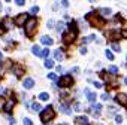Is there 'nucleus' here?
Returning a JSON list of instances; mask_svg holds the SVG:
<instances>
[{"label": "nucleus", "instance_id": "1", "mask_svg": "<svg viewBox=\"0 0 127 125\" xmlns=\"http://www.w3.org/2000/svg\"><path fill=\"white\" fill-rule=\"evenodd\" d=\"M54 118H55V112H54V107H52V106H48V107H45V109L40 112V121H42L43 124L51 122Z\"/></svg>", "mask_w": 127, "mask_h": 125}, {"label": "nucleus", "instance_id": "2", "mask_svg": "<svg viewBox=\"0 0 127 125\" xmlns=\"http://www.w3.org/2000/svg\"><path fill=\"white\" fill-rule=\"evenodd\" d=\"M87 21L93 25V27H103L105 25V20L100 17V15H97V14H94V12H90L88 15H87Z\"/></svg>", "mask_w": 127, "mask_h": 125}, {"label": "nucleus", "instance_id": "3", "mask_svg": "<svg viewBox=\"0 0 127 125\" xmlns=\"http://www.w3.org/2000/svg\"><path fill=\"white\" fill-rule=\"evenodd\" d=\"M24 30H26L27 37H33L34 33H36V30H37V21H36V18H29L27 22H26Z\"/></svg>", "mask_w": 127, "mask_h": 125}, {"label": "nucleus", "instance_id": "4", "mask_svg": "<svg viewBox=\"0 0 127 125\" xmlns=\"http://www.w3.org/2000/svg\"><path fill=\"white\" fill-rule=\"evenodd\" d=\"M72 83H73V79H72V76H70V75H63V76L58 79V85H60V86H63V88L70 86Z\"/></svg>", "mask_w": 127, "mask_h": 125}, {"label": "nucleus", "instance_id": "5", "mask_svg": "<svg viewBox=\"0 0 127 125\" xmlns=\"http://www.w3.org/2000/svg\"><path fill=\"white\" fill-rule=\"evenodd\" d=\"M27 20H29L27 14H20V15L15 17L14 22H15V25H24V22H27Z\"/></svg>", "mask_w": 127, "mask_h": 125}, {"label": "nucleus", "instance_id": "6", "mask_svg": "<svg viewBox=\"0 0 127 125\" xmlns=\"http://www.w3.org/2000/svg\"><path fill=\"white\" fill-rule=\"evenodd\" d=\"M75 37H76V33H75V31L64 33V34H63V42H64V43H70V42L75 40Z\"/></svg>", "mask_w": 127, "mask_h": 125}, {"label": "nucleus", "instance_id": "7", "mask_svg": "<svg viewBox=\"0 0 127 125\" xmlns=\"http://www.w3.org/2000/svg\"><path fill=\"white\" fill-rule=\"evenodd\" d=\"M115 101L118 104H121V106H127V95L123 94V92H120V94L115 95Z\"/></svg>", "mask_w": 127, "mask_h": 125}, {"label": "nucleus", "instance_id": "8", "mask_svg": "<svg viewBox=\"0 0 127 125\" xmlns=\"http://www.w3.org/2000/svg\"><path fill=\"white\" fill-rule=\"evenodd\" d=\"M33 85H34V81H33L32 78H26V79H24V82H23V86H24L26 89H32V88H33Z\"/></svg>", "mask_w": 127, "mask_h": 125}, {"label": "nucleus", "instance_id": "9", "mask_svg": "<svg viewBox=\"0 0 127 125\" xmlns=\"http://www.w3.org/2000/svg\"><path fill=\"white\" fill-rule=\"evenodd\" d=\"M12 70H14V73H15V76H21V75L24 73V69H23L21 66H18V64H15V66H12Z\"/></svg>", "mask_w": 127, "mask_h": 125}, {"label": "nucleus", "instance_id": "10", "mask_svg": "<svg viewBox=\"0 0 127 125\" xmlns=\"http://www.w3.org/2000/svg\"><path fill=\"white\" fill-rule=\"evenodd\" d=\"M40 42H42L43 45H46V46L52 45V39H51V37H48V36H42V37H40Z\"/></svg>", "mask_w": 127, "mask_h": 125}, {"label": "nucleus", "instance_id": "11", "mask_svg": "<svg viewBox=\"0 0 127 125\" xmlns=\"http://www.w3.org/2000/svg\"><path fill=\"white\" fill-rule=\"evenodd\" d=\"M60 109H61V112L64 113V115H70L72 113V110H69V106L67 104H60Z\"/></svg>", "mask_w": 127, "mask_h": 125}, {"label": "nucleus", "instance_id": "12", "mask_svg": "<svg viewBox=\"0 0 127 125\" xmlns=\"http://www.w3.org/2000/svg\"><path fill=\"white\" fill-rule=\"evenodd\" d=\"M99 12H100V17H109L111 15V9L109 8H102Z\"/></svg>", "mask_w": 127, "mask_h": 125}, {"label": "nucleus", "instance_id": "13", "mask_svg": "<svg viewBox=\"0 0 127 125\" xmlns=\"http://www.w3.org/2000/svg\"><path fill=\"white\" fill-rule=\"evenodd\" d=\"M14 104H15V101H14V100H8V101H6V104H5V110H6V112H11V109L14 107Z\"/></svg>", "mask_w": 127, "mask_h": 125}, {"label": "nucleus", "instance_id": "14", "mask_svg": "<svg viewBox=\"0 0 127 125\" xmlns=\"http://www.w3.org/2000/svg\"><path fill=\"white\" fill-rule=\"evenodd\" d=\"M91 109H93V113H94V116H99V113H100V110H102V104H94Z\"/></svg>", "mask_w": 127, "mask_h": 125}, {"label": "nucleus", "instance_id": "15", "mask_svg": "<svg viewBox=\"0 0 127 125\" xmlns=\"http://www.w3.org/2000/svg\"><path fill=\"white\" fill-rule=\"evenodd\" d=\"M43 66H45L46 69H52V67H54V61H52V60H45Z\"/></svg>", "mask_w": 127, "mask_h": 125}, {"label": "nucleus", "instance_id": "16", "mask_svg": "<svg viewBox=\"0 0 127 125\" xmlns=\"http://www.w3.org/2000/svg\"><path fill=\"white\" fill-rule=\"evenodd\" d=\"M32 54H33V55H40V48H39L37 45L32 46Z\"/></svg>", "mask_w": 127, "mask_h": 125}, {"label": "nucleus", "instance_id": "17", "mask_svg": "<svg viewBox=\"0 0 127 125\" xmlns=\"http://www.w3.org/2000/svg\"><path fill=\"white\" fill-rule=\"evenodd\" d=\"M76 122L87 125V124H88V119H87V116H79V118H76Z\"/></svg>", "mask_w": 127, "mask_h": 125}, {"label": "nucleus", "instance_id": "18", "mask_svg": "<svg viewBox=\"0 0 127 125\" xmlns=\"http://www.w3.org/2000/svg\"><path fill=\"white\" fill-rule=\"evenodd\" d=\"M111 48H112L115 52H121V48H120V45H118L117 42H112V43H111Z\"/></svg>", "mask_w": 127, "mask_h": 125}, {"label": "nucleus", "instance_id": "19", "mask_svg": "<svg viewBox=\"0 0 127 125\" xmlns=\"http://www.w3.org/2000/svg\"><path fill=\"white\" fill-rule=\"evenodd\" d=\"M54 57H55V60L58 61V60H63V52L60 51V49H57L55 52H54Z\"/></svg>", "mask_w": 127, "mask_h": 125}, {"label": "nucleus", "instance_id": "20", "mask_svg": "<svg viewBox=\"0 0 127 125\" xmlns=\"http://www.w3.org/2000/svg\"><path fill=\"white\" fill-rule=\"evenodd\" d=\"M108 70H109V73H111V75H114V76H115V75H118V67H117V66H111Z\"/></svg>", "mask_w": 127, "mask_h": 125}, {"label": "nucleus", "instance_id": "21", "mask_svg": "<svg viewBox=\"0 0 127 125\" xmlns=\"http://www.w3.org/2000/svg\"><path fill=\"white\" fill-rule=\"evenodd\" d=\"M48 98H49V94H48V92H40V94H39V100L46 101Z\"/></svg>", "mask_w": 127, "mask_h": 125}, {"label": "nucleus", "instance_id": "22", "mask_svg": "<svg viewBox=\"0 0 127 125\" xmlns=\"http://www.w3.org/2000/svg\"><path fill=\"white\" fill-rule=\"evenodd\" d=\"M3 25H5V28H11V27H12L11 20H9V18H5V20H3Z\"/></svg>", "mask_w": 127, "mask_h": 125}, {"label": "nucleus", "instance_id": "23", "mask_svg": "<svg viewBox=\"0 0 127 125\" xmlns=\"http://www.w3.org/2000/svg\"><path fill=\"white\" fill-rule=\"evenodd\" d=\"M87 95H88V97H87V98H88V101H91V103H94V101H96V98H97V95H96V94H93V92H88Z\"/></svg>", "mask_w": 127, "mask_h": 125}, {"label": "nucleus", "instance_id": "24", "mask_svg": "<svg viewBox=\"0 0 127 125\" xmlns=\"http://www.w3.org/2000/svg\"><path fill=\"white\" fill-rule=\"evenodd\" d=\"M64 22H63V21H58L57 22V31H63V28H64Z\"/></svg>", "mask_w": 127, "mask_h": 125}, {"label": "nucleus", "instance_id": "25", "mask_svg": "<svg viewBox=\"0 0 127 125\" xmlns=\"http://www.w3.org/2000/svg\"><path fill=\"white\" fill-rule=\"evenodd\" d=\"M32 110H33V112H39V110H40V104H39V103H33V104H32Z\"/></svg>", "mask_w": 127, "mask_h": 125}, {"label": "nucleus", "instance_id": "26", "mask_svg": "<svg viewBox=\"0 0 127 125\" xmlns=\"http://www.w3.org/2000/svg\"><path fill=\"white\" fill-rule=\"evenodd\" d=\"M109 34L112 36V39H118V37H121V33H120V31H111Z\"/></svg>", "mask_w": 127, "mask_h": 125}, {"label": "nucleus", "instance_id": "27", "mask_svg": "<svg viewBox=\"0 0 127 125\" xmlns=\"http://www.w3.org/2000/svg\"><path fill=\"white\" fill-rule=\"evenodd\" d=\"M105 55H106V58H108V60H114V54H112L109 49H106V51H105Z\"/></svg>", "mask_w": 127, "mask_h": 125}, {"label": "nucleus", "instance_id": "28", "mask_svg": "<svg viewBox=\"0 0 127 125\" xmlns=\"http://www.w3.org/2000/svg\"><path fill=\"white\" fill-rule=\"evenodd\" d=\"M39 12V6H32V9H30V14L32 15H36Z\"/></svg>", "mask_w": 127, "mask_h": 125}, {"label": "nucleus", "instance_id": "29", "mask_svg": "<svg viewBox=\"0 0 127 125\" xmlns=\"http://www.w3.org/2000/svg\"><path fill=\"white\" fill-rule=\"evenodd\" d=\"M48 55H49V49H43V51H40V57H45V58L48 60Z\"/></svg>", "mask_w": 127, "mask_h": 125}, {"label": "nucleus", "instance_id": "30", "mask_svg": "<svg viewBox=\"0 0 127 125\" xmlns=\"http://www.w3.org/2000/svg\"><path fill=\"white\" fill-rule=\"evenodd\" d=\"M73 109H75L76 112H81V110H82V106H81V103H75V104H73Z\"/></svg>", "mask_w": 127, "mask_h": 125}, {"label": "nucleus", "instance_id": "31", "mask_svg": "<svg viewBox=\"0 0 127 125\" xmlns=\"http://www.w3.org/2000/svg\"><path fill=\"white\" fill-rule=\"evenodd\" d=\"M54 24H55V21H54V20H48L46 27H48V28H52V27H54Z\"/></svg>", "mask_w": 127, "mask_h": 125}, {"label": "nucleus", "instance_id": "32", "mask_svg": "<svg viewBox=\"0 0 127 125\" xmlns=\"http://www.w3.org/2000/svg\"><path fill=\"white\" fill-rule=\"evenodd\" d=\"M94 37H96V36H88V37H85V39H84L82 42H84V43H88V42H91V40H93Z\"/></svg>", "mask_w": 127, "mask_h": 125}, {"label": "nucleus", "instance_id": "33", "mask_svg": "<svg viewBox=\"0 0 127 125\" xmlns=\"http://www.w3.org/2000/svg\"><path fill=\"white\" fill-rule=\"evenodd\" d=\"M109 98H111V97H109V94H108V92H105V94L102 95V100H103V101H108Z\"/></svg>", "mask_w": 127, "mask_h": 125}, {"label": "nucleus", "instance_id": "34", "mask_svg": "<svg viewBox=\"0 0 127 125\" xmlns=\"http://www.w3.org/2000/svg\"><path fill=\"white\" fill-rule=\"evenodd\" d=\"M23 122H24V125H33V124H32V121H30L29 118H24V121H23Z\"/></svg>", "mask_w": 127, "mask_h": 125}, {"label": "nucleus", "instance_id": "35", "mask_svg": "<svg viewBox=\"0 0 127 125\" xmlns=\"http://www.w3.org/2000/svg\"><path fill=\"white\" fill-rule=\"evenodd\" d=\"M48 78H49L51 81H55V79H57V76H55V73H49V75H48Z\"/></svg>", "mask_w": 127, "mask_h": 125}, {"label": "nucleus", "instance_id": "36", "mask_svg": "<svg viewBox=\"0 0 127 125\" xmlns=\"http://www.w3.org/2000/svg\"><path fill=\"white\" fill-rule=\"evenodd\" d=\"M115 122H117V124H121V122H123V116H120V115H118V116L115 118Z\"/></svg>", "mask_w": 127, "mask_h": 125}, {"label": "nucleus", "instance_id": "37", "mask_svg": "<svg viewBox=\"0 0 127 125\" xmlns=\"http://www.w3.org/2000/svg\"><path fill=\"white\" fill-rule=\"evenodd\" d=\"M79 52H81L82 55H85V54H87V48H85V46H82V48L79 49Z\"/></svg>", "mask_w": 127, "mask_h": 125}, {"label": "nucleus", "instance_id": "38", "mask_svg": "<svg viewBox=\"0 0 127 125\" xmlns=\"http://www.w3.org/2000/svg\"><path fill=\"white\" fill-rule=\"evenodd\" d=\"M17 5H18V6H24L26 2H24V0H17Z\"/></svg>", "mask_w": 127, "mask_h": 125}, {"label": "nucleus", "instance_id": "39", "mask_svg": "<svg viewBox=\"0 0 127 125\" xmlns=\"http://www.w3.org/2000/svg\"><path fill=\"white\" fill-rule=\"evenodd\" d=\"M61 5L64 6V8H67V6H69V2H67V0H63V2H61Z\"/></svg>", "mask_w": 127, "mask_h": 125}, {"label": "nucleus", "instance_id": "40", "mask_svg": "<svg viewBox=\"0 0 127 125\" xmlns=\"http://www.w3.org/2000/svg\"><path fill=\"white\" fill-rule=\"evenodd\" d=\"M93 85H94L96 88H100V86H102V83H100V82H93Z\"/></svg>", "mask_w": 127, "mask_h": 125}, {"label": "nucleus", "instance_id": "41", "mask_svg": "<svg viewBox=\"0 0 127 125\" xmlns=\"http://www.w3.org/2000/svg\"><path fill=\"white\" fill-rule=\"evenodd\" d=\"M121 36H123V37H126V39H127V30H123V31H121Z\"/></svg>", "mask_w": 127, "mask_h": 125}, {"label": "nucleus", "instance_id": "42", "mask_svg": "<svg viewBox=\"0 0 127 125\" xmlns=\"http://www.w3.org/2000/svg\"><path fill=\"white\" fill-rule=\"evenodd\" d=\"M72 72H73V73H78V72H79V67H73Z\"/></svg>", "mask_w": 127, "mask_h": 125}, {"label": "nucleus", "instance_id": "43", "mask_svg": "<svg viewBox=\"0 0 127 125\" xmlns=\"http://www.w3.org/2000/svg\"><path fill=\"white\" fill-rule=\"evenodd\" d=\"M9 124L14 125V124H15V119H14V118H9Z\"/></svg>", "mask_w": 127, "mask_h": 125}, {"label": "nucleus", "instance_id": "44", "mask_svg": "<svg viewBox=\"0 0 127 125\" xmlns=\"http://www.w3.org/2000/svg\"><path fill=\"white\" fill-rule=\"evenodd\" d=\"M57 72H58V73H61V72H63V67H61V66H58V67H57Z\"/></svg>", "mask_w": 127, "mask_h": 125}, {"label": "nucleus", "instance_id": "45", "mask_svg": "<svg viewBox=\"0 0 127 125\" xmlns=\"http://www.w3.org/2000/svg\"><path fill=\"white\" fill-rule=\"evenodd\" d=\"M2 92H3V88H2V86H0V94H2Z\"/></svg>", "mask_w": 127, "mask_h": 125}, {"label": "nucleus", "instance_id": "46", "mask_svg": "<svg viewBox=\"0 0 127 125\" xmlns=\"http://www.w3.org/2000/svg\"><path fill=\"white\" fill-rule=\"evenodd\" d=\"M124 83H126V85H127V78H126V79H124Z\"/></svg>", "mask_w": 127, "mask_h": 125}, {"label": "nucleus", "instance_id": "47", "mask_svg": "<svg viewBox=\"0 0 127 125\" xmlns=\"http://www.w3.org/2000/svg\"><path fill=\"white\" fill-rule=\"evenodd\" d=\"M2 58H3V55H2V52H0V60H2Z\"/></svg>", "mask_w": 127, "mask_h": 125}, {"label": "nucleus", "instance_id": "48", "mask_svg": "<svg viewBox=\"0 0 127 125\" xmlns=\"http://www.w3.org/2000/svg\"><path fill=\"white\" fill-rule=\"evenodd\" d=\"M126 58H127V57H126Z\"/></svg>", "mask_w": 127, "mask_h": 125}]
</instances>
